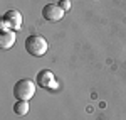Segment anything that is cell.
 <instances>
[{"mask_svg":"<svg viewBox=\"0 0 126 120\" xmlns=\"http://www.w3.org/2000/svg\"><path fill=\"white\" fill-rule=\"evenodd\" d=\"M15 32L12 29H2L0 30V46L2 49H10L15 44Z\"/></svg>","mask_w":126,"mask_h":120,"instance_id":"obj_6","label":"cell"},{"mask_svg":"<svg viewBox=\"0 0 126 120\" xmlns=\"http://www.w3.org/2000/svg\"><path fill=\"white\" fill-rule=\"evenodd\" d=\"M35 95V85L32 80H19L14 86V96L17 100H24V101H29L32 96Z\"/></svg>","mask_w":126,"mask_h":120,"instance_id":"obj_2","label":"cell"},{"mask_svg":"<svg viewBox=\"0 0 126 120\" xmlns=\"http://www.w3.org/2000/svg\"><path fill=\"white\" fill-rule=\"evenodd\" d=\"M42 17L46 20H50V22H59L64 17V10L61 9L57 3H47L42 9Z\"/></svg>","mask_w":126,"mask_h":120,"instance_id":"obj_4","label":"cell"},{"mask_svg":"<svg viewBox=\"0 0 126 120\" xmlns=\"http://www.w3.org/2000/svg\"><path fill=\"white\" fill-rule=\"evenodd\" d=\"M22 27V14L19 10H7L2 15V29L19 30Z\"/></svg>","mask_w":126,"mask_h":120,"instance_id":"obj_3","label":"cell"},{"mask_svg":"<svg viewBox=\"0 0 126 120\" xmlns=\"http://www.w3.org/2000/svg\"><path fill=\"white\" fill-rule=\"evenodd\" d=\"M25 49L29 54L35 56V58H40L44 56L49 49V44L44 36H39V34H32L25 39Z\"/></svg>","mask_w":126,"mask_h":120,"instance_id":"obj_1","label":"cell"},{"mask_svg":"<svg viewBox=\"0 0 126 120\" xmlns=\"http://www.w3.org/2000/svg\"><path fill=\"white\" fill-rule=\"evenodd\" d=\"M14 112H15V115H20V117L27 115V113H29V101L17 100L15 105H14Z\"/></svg>","mask_w":126,"mask_h":120,"instance_id":"obj_7","label":"cell"},{"mask_svg":"<svg viewBox=\"0 0 126 120\" xmlns=\"http://www.w3.org/2000/svg\"><path fill=\"white\" fill-rule=\"evenodd\" d=\"M57 5H59V7H61L62 10H64V12L71 9V2H69V0H59V2H57Z\"/></svg>","mask_w":126,"mask_h":120,"instance_id":"obj_8","label":"cell"},{"mask_svg":"<svg viewBox=\"0 0 126 120\" xmlns=\"http://www.w3.org/2000/svg\"><path fill=\"white\" fill-rule=\"evenodd\" d=\"M37 83H39L42 88H47V90H56L57 88V81L56 76L50 70H42L37 74Z\"/></svg>","mask_w":126,"mask_h":120,"instance_id":"obj_5","label":"cell"}]
</instances>
